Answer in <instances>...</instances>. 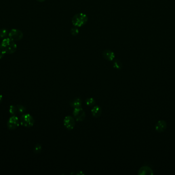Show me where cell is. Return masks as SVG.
<instances>
[{"mask_svg":"<svg viewBox=\"0 0 175 175\" xmlns=\"http://www.w3.org/2000/svg\"><path fill=\"white\" fill-rule=\"evenodd\" d=\"M71 33L73 35H76L78 34L79 33V30L77 28V27H75L71 29Z\"/></svg>","mask_w":175,"mask_h":175,"instance_id":"cell-18","label":"cell"},{"mask_svg":"<svg viewBox=\"0 0 175 175\" xmlns=\"http://www.w3.org/2000/svg\"><path fill=\"white\" fill-rule=\"evenodd\" d=\"M9 38L13 41H19L22 39L23 33L21 31L17 29H12L8 33Z\"/></svg>","mask_w":175,"mask_h":175,"instance_id":"cell-4","label":"cell"},{"mask_svg":"<svg viewBox=\"0 0 175 175\" xmlns=\"http://www.w3.org/2000/svg\"><path fill=\"white\" fill-rule=\"evenodd\" d=\"M103 57L105 60L109 61H113L115 58V55L113 52L110 50H105L103 53Z\"/></svg>","mask_w":175,"mask_h":175,"instance_id":"cell-8","label":"cell"},{"mask_svg":"<svg viewBox=\"0 0 175 175\" xmlns=\"http://www.w3.org/2000/svg\"><path fill=\"white\" fill-rule=\"evenodd\" d=\"M20 124V119L15 115L10 117L7 122V126L11 130H14L17 129Z\"/></svg>","mask_w":175,"mask_h":175,"instance_id":"cell-6","label":"cell"},{"mask_svg":"<svg viewBox=\"0 0 175 175\" xmlns=\"http://www.w3.org/2000/svg\"><path fill=\"white\" fill-rule=\"evenodd\" d=\"M113 67L117 70H120L122 68V64L118 60H116L113 63Z\"/></svg>","mask_w":175,"mask_h":175,"instance_id":"cell-13","label":"cell"},{"mask_svg":"<svg viewBox=\"0 0 175 175\" xmlns=\"http://www.w3.org/2000/svg\"><path fill=\"white\" fill-rule=\"evenodd\" d=\"M3 100V96L1 95H0V103Z\"/></svg>","mask_w":175,"mask_h":175,"instance_id":"cell-21","label":"cell"},{"mask_svg":"<svg viewBox=\"0 0 175 175\" xmlns=\"http://www.w3.org/2000/svg\"><path fill=\"white\" fill-rule=\"evenodd\" d=\"M64 125L68 130H72L75 126V120L74 118L67 116L64 119Z\"/></svg>","mask_w":175,"mask_h":175,"instance_id":"cell-7","label":"cell"},{"mask_svg":"<svg viewBox=\"0 0 175 175\" xmlns=\"http://www.w3.org/2000/svg\"><path fill=\"white\" fill-rule=\"evenodd\" d=\"M5 54H6L5 52L3 50L0 46V59L2 58L4 56Z\"/></svg>","mask_w":175,"mask_h":175,"instance_id":"cell-20","label":"cell"},{"mask_svg":"<svg viewBox=\"0 0 175 175\" xmlns=\"http://www.w3.org/2000/svg\"><path fill=\"white\" fill-rule=\"evenodd\" d=\"M73 114L77 121H82L86 118V113L81 107L74 108L73 112Z\"/></svg>","mask_w":175,"mask_h":175,"instance_id":"cell-5","label":"cell"},{"mask_svg":"<svg viewBox=\"0 0 175 175\" xmlns=\"http://www.w3.org/2000/svg\"><path fill=\"white\" fill-rule=\"evenodd\" d=\"M0 46L6 54H14L17 48L16 43L9 38L4 39Z\"/></svg>","mask_w":175,"mask_h":175,"instance_id":"cell-1","label":"cell"},{"mask_svg":"<svg viewBox=\"0 0 175 175\" xmlns=\"http://www.w3.org/2000/svg\"><path fill=\"white\" fill-rule=\"evenodd\" d=\"M88 20V16L86 14L83 13H78L73 16L72 23L75 27H81L86 23Z\"/></svg>","mask_w":175,"mask_h":175,"instance_id":"cell-2","label":"cell"},{"mask_svg":"<svg viewBox=\"0 0 175 175\" xmlns=\"http://www.w3.org/2000/svg\"><path fill=\"white\" fill-rule=\"evenodd\" d=\"M42 147L41 145H40V144H37L34 147V152L35 154H39L42 151Z\"/></svg>","mask_w":175,"mask_h":175,"instance_id":"cell-17","label":"cell"},{"mask_svg":"<svg viewBox=\"0 0 175 175\" xmlns=\"http://www.w3.org/2000/svg\"><path fill=\"white\" fill-rule=\"evenodd\" d=\"M37 1L40 2H44L45 0H37Z\"/></svg>","mask_w":175,"mask_h":175,"instance_id":"cell-22","label":"cell"},{"mask_svg":"<svg viewBox=\"0 0 175 175\" xmlns=\"http://www.w3.org/2000/svg\"><path fill=\"white\" fill-rule=\"evenodd\" d=\"M18 109V112L20 113H24L26 110V108L23 105H18L17 106Z\"/></svg>","mask_w":175,"mask_h":175,"instance_id":"cell-19","label":"cell"},{"mask_svg":"<svg viewBox=\"0 0 175 175\" xmlns=\"http://www.w3.org/2000/svg\"><path fill=\"white\" fill-rule=\"evenodd\" d=\"M152 170L151 168H149L147 166H143L138 172L139 175H148V174H151Z\"/></svg>","mask_w":175,"mask_h":175,"instance_id":"cell-11","label":"cell"},{"mask_svg":"<svg viewBox=\"0 0 175 175\" xmlns=\"http://www.w3.org/2000/svg\"><path fill=\"white\" fill-rule=\"evenodd\" d=\"M9 112L10 114L13 115V116H14L15 114H16L17 112H18V107L14 106V105H11L10 106Z\"/></svg>","mask_w":175,"mask_h":175,"instance_id":"cell-15","label":"cell"},{"mask_svg":"<svg viewBox=\"0 0 175 175\" xmlns=\"http://www.w3.org/2000/svg\"><path fill=\"white\" fill-rule=\"evenodd\" d=\"M70 105L74 108H80L82 105V99L80 98H75L70 101Z\"/></svg>","mask_w":175,"mask_h":175,"instance_id":"cell-10","label":"cell"},{"mask_svg":"<svg viewBox=\"0 0 175 175\" xmlns=\"http://www.w3.org/2000/svg\"><path fill=\"white\" fill-rule=\"evenodd\" d=\"M91 112L94 117L98 118L101 116V114H102L101 108L99 106L96 105L95 106H94L91 110Z\"/></svg>","mask_w":175,"mask_h":175,"instance_id":"cell-9","label":"cell"},{"mask_svg":"<svg viewBox=\"0 0 175 175\" xmlns=\"http://www.w3.org/2000/svg\"><path fill=\"white\" fill-rule=\"evenodd\" d=\"M166 123L164 121H159L157 123L156 126V131H164V129H166Z\"/></svg>","mask_w":175,"mask_h":175,"instance_id":"cell-12","label":"cell"},{"mask_svg":"<svg viewBox=\"0 0 175 175\" xmlns=\"http://www.w3.org/2000/svg\"><path fill=\"white\" fill-rule=\"evenodd\" d=\"M8 35V31L6 29H0V37L1 38L5 39Z\"/></svg>","mask_w":175,"mask_h":175,"instance_id":"cell-16","label":"cell"},{"mask_svg":"<svg viewBox=\"0 0 175 175\" xmlns=\"http://www.w3.org/2000/svg\"><path fill=\"white\" fill-rule=\"evenodd\" d=\"M85 103L89 106H93L95 104V100L94 98H89L86 100Z\"/></svg>","mask_w":175,"mask_h":175,"instance_id":"cell-14","label":"cell"},{"mask_svg":"<svg viewBox=\"0 0 175 175\" xmlns=\"http://www.w3.org/2000/svg\"><path fill=\"white\" fill-rule=\"evenodd\" d=\"M20 120L22 125L26 127H31L33 126L35 122L33 117L28 114L22 115Z\"/></svg>","mask_w":175,"mask_h":175,"instance_id":"cell-3","label":"cell"}]
</instances>
